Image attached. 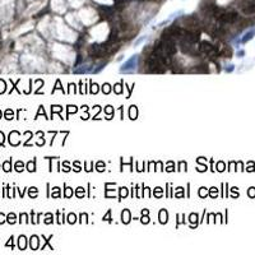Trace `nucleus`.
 <instances>
[{
    "label": "nucleus",
    "mask_w": 255,
    "mask_h": 255,
    "mask_svg": "<svg viewBox=\"0 0 255 255\" xmlns=\"http://www.w3.org/2000/svg\"><path fill=\"white\" fill-rule=\"evenodd\" d=\"M216 18L221 23H235L236 21L239 19V14L235 13V12H228V13H223V12H222V13L218 17H216Z\"/></svg>",
    "instance_id": "nucleus-1"
},
{
    "label": "nucleus",
    "mask_w": 255,
    "mask_h": 255,
    "mask_svg": "<svg viewBox=\"0 0 255 255\" xmlns=\"http://www.w3.org/2000/svg\"><path fill=\"white\" fill-rule=\"evenodd\" d=\"M199 51L204 52V54H208V55H216V54H218V49H217L216 46H213L210 42L202 41L200 46H199Z\"/></svg>",
    "instance_id": "nucleus-2"
},
{
    "label": "nucleus",
    "mask_w": 255,
    "mask_h": 255,
    "mask_svg": "<svg viewBox=\"0 0 255 255\" xmlns=\"http://www.w3.org/2000/svg\"><path fill=\"white\" fill-rule=\"evenodd\" d=\"M136 61H138V55H133L128 61L122 64V66L120 68V72L121 73H128V72H132L135 69V65H136Z\"/></svg>",
    "instance_id": "nucleus-3"
},
{
    "label": "nucleus",
    "mask_w": 255,
    "mask_h": 255,
    "mask_svg": "<svg viewBox=\"0 0 255 255\" xmlns=\"http://www.w3.org/2000/svg\"><path fill=\"white\" fill-rule=\"evenodd\" d=\"M242 12H244V14H246V15H250V14L255 13V3H250L247 7H245L244 9H242Z\"/></svg>",
    "instance_id": "nucleus-4"
},
{
    "label": "nucleus",
    "mask_w": 255,
    "mask_h": 255,
    "mask_svg": "<svg viewBox=\"0 0 255 255\" xmlns=\"http://www.w3.org/2000/svg\"><path fill=\"white\" fill-rule=\"evenodd\" d=\"M231 55H232V50L230 47H225L223 51L221 52V56H223V58H231Z\"/></svg>",
    "instance_id": "nucleus-5"
},
{
    "label": "nucleus",
    "mask_w": 255,
    "mask_h": 255,
    "mask_svg": "<svg viewBox=\"0 0 255 255\" xmlns=\"http://www.w3.org/2000/svg\"><path fill=\"white\" fill-rule=\"evenodd\" d=\"M253 36H254V29H253V31H250V32H247V33L245 35V37L242 39V42L245 43V42H247L249 40H251V39H253Z\"/></svg>",
    "instance_id": "nucleus-6"
},
{
    "label": "nucleus",
    "mask_w": 255,
    "mask_h": 255,
    "mask_svg": "<svg viewBox=\"0 0 255 255\" xmlns=\"http://www.w3.org/2000/svg\"><path fill=\"white\" fill-rule=\"evenodd\" d=\"M144 40H147V36H144V37H142V39H139L138 41H136V42H135V46H136V45H139V43H140V42H143V41H144Z\"/></svg>",
    "instance_id": "nucleus-7"
}]
</instances>
